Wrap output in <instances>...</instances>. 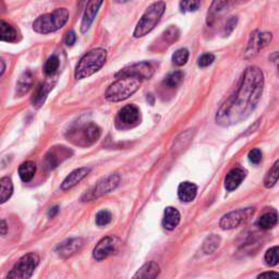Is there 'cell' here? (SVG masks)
<instances>
[{"mask_svg": "<svg viewBox=\"0 0 279 279\" xmlns=\"http://www.w3.org/2000/svg\"><path fill=\"white\" fill-rule=\"evenodd\" d=\"M263 90V71L255 66L247 68L238 88L217 111L216 122L223 126H229L246 120L255 111Z\"/></svg>", "mask_w": 279, "mask_h": 279, "instance_id": "cell-1", "label": "cell"}, {"mask_svg": "<svg viewBox=\"0 0 279 279\" xmlns=\"http://www.w3.org/2000/svg\"><path fill=\"white\" fill-rule=\"evenodd\" d=\"M107 52L104 48L92 49L84 55L75 67V79L82 80L99 71L106 62Z\"/></svg>", "mask_w": 279, "mask_h": 279, "instance_id": "cell-2", "label": "cell"}, {"mask_svg": "<svg viewBox=\"0 0 279 279\" xmlns=\"http://www.w3.org/2000/svg\"><path fill=\"white\" fill-rule=\"evenodd\" d=\"M101 130L96 123L87 122L74 125L67 132V139L73 144L87 147L93 145L100 138Z\"/></svg>", "mask_w": 279, "mask_h": 279, "instance_id": "cell-3", "label": "cell"}, {"mask_svg": "<svg viewBox=\"0 0 279 279\" xmlns=\"http://www.w3.org/2000/svg\"><path fill=\"white\" fill-rule=\"evenodd\" d=\"M69 20V11L60 8L52 13L38 16L33 23V30L39 34H48L60 30Z\"/></svg>", "mask_w": 279, "mask_h": 279, "instance_id": "cell-4", "label": "cell"}, {"mask_svg": "<svg viewBox=\"0 0 279 279\" xmlns=\"http://www.w3.org/2000/svg\"><path fill=\"white\" fill-rule=\"evenodd\" d=\"M166 10V4L164 2H157L152 4L144 14L142 15V18L137 24V28L134 30L133 35L134 37H142L145 36L152 30H153L156 24L159 22L160 18H162L164 12Z\"/></svg>", "mask_w": 279, "mask_h": 279, "instance_id": "cell-5", "label": "cell"}, {"mask_svg": "<svg viewBox=\"0 0 279 279\" xmlns=\"http://www.w3.org/2000/svg\"><path fill=\"white\" fill-rule=\"evenodd\" d=\"M141 80L137 78H122L114 82L106 91L105 97L108 101L118 103L133 95L140 89Z\"/></svg>", "mask_w": 279, "mask_h": 279, "instance_id": "cell-6", "label": "cell"}, {"mask_svg": "<svg viewBox=\"0 0 279 279\" xmlns=\"http://www.w3.org/2000/svg\"><path fill=\"white\" fill-rule=\"evenodd\" d=\"M38 264L39 256L36 253H27L16 262L10 272L8 273L6 279H30L35 272Z\"/></svg>", "mask_w": 279, "mask_h": 279, "instance_id": "cell-7", "label": "cell"}, {"mask_svg": "<svg viewBox=\"0 0 279 279\" xmlns=\"http://www.w3.org/2000/svg\"><path fill=\"white\" fill-rule=\"evenodd\" d=\"M119 183H120L119 175L118 174L109 175L108 177H106V178L98 181L94 187L91 188L88 192L84 193L81 200L82 202H91L96 199H99L103 196H105V194H108L112 191H114L118 185H119Z\"/></svg>", "mask_w": 279, "mask_h": 279, "instance_id": "cell-8", "label": "cell"}, {"mask_svg": "<svg viewBox=\"0 0 279 279\" xmlns=\"http://www.w3.org/2000/svg\"><path fill=\"white\" fill-rule=\"evenodd\" d=\"M121 240L116 235H107L101 239L93 250V257L96 261H103L119 251Z\"/></svg>", "mask_w": 279, "mask_h": 279, "instance_id": "cell-9", "label": "cell"}, {"mask_svg": "<svg viewBox=\"0 0 279 279\" xmlns=\"http://www.w3.org/2000/svg\"><path fill=\"white\" fill-rule=\"evenodd\" d=\"M154 74V67L151 62L142 61L123 68L116 74L117 79L122 78H137L139 80H146Z\"/></svg>", "mask_w": 279, "mask_h": 279, "instance_id": "cell-10", "label": "cell"}, {"mask_svg": "<svg viewBox=\"0 0 279 279\" xmlns=\"http://www.w3.org/2000/svg\"><path fill=\"white\" fill-rule=\"evenodd\" d=\"M253 214H254V208L252 207L233 210V212H230L223 216L219 225H221V227L225 230L234 229V228L239 227L240 225L249 221Z\"/></svg>", "mask_w": 279, "mask_h": 279, "instance_id": "cell-11", "label": "cell"}, {"mask_svg": "<svg viewBox=\"0 0 279 279\" xmlns=\"http://www.w3.org/2000/svg\"><path fill=\"white\" fill-rule=\"evenodd\" d=\"M140 109L135 105H125L117 116V124L121 128H131L140 122Z\"/></svg>", "mask_w": 279, "mask_h": 279, "instance_id": "cell-12", "label": "cell"}, {"mask_svg": "<svg viewBox=\"0 0 279 279\" xmlns=\"http://www.w3.org/2000/svg\"><path fill=\"white\" fill-rule=\"evenodd\" d=\"M72 152L66 146H54L50 148L44 158V167L47 170H53L57 168L59 164L62 163L65 159L69 158Z\"/></svg>", "mask_w": 279, "mask_h": 279, "instance_id": "cell-13", "label": "cell"}, {"mask_svg": "<svg viewBox=\"0 0 279 279\" xmlns=\"http://www.w3.org/2000/svg\"><path fill=\"white\" fill-rule=\"evenodd\" d=\"M273 35L272 33H261L259 31H254L251 33L250 40H249V45L247 48V57H252L255 56L261 49H263L266 47L270 40H272Z\"/></svg>", "mask_w": 279, "mask_h": 279, "instance_id": "cell-14", "label": "cell"}, {"mask_svg": "<svg viewBox=\"0 0 279 279\" xmlns=\"http://www.w3.org/2000/svg\"><path fill=\"white\" fill-rule=\"evenodd\" d=\"M84 246V241L82 238H71L67 239L63 242L59 243L55 251L57 255L61 259H69L74 254L79 253Z\"/></svg>", "mask_w": 279, "mask_h": 279, "instance_id": "cell-15", "label": "cell"}, {"mask_svg": "<svg viewBox=\"0 0 279 279\" xmlns=\"http://www.w3.org/2000/svg\"><path fill=\"white\" fill-rule=\"evenodd\" d=\"M90 173H91V169L88 167H81V168L75 169V170H73L69 176H68L63 180V182L61 183V187H60L61 190L68 191L72 189L78 183H80L84 178H85V177H88Z\"/></svg>", "mask_w": 279, "mask_h": 279, "instance_id": "cell-16", "label": "cell"}, {"mask_svg": "<svg viewBox=\"0 0 279 279\" xmlns=\"http://www.w3.org/2000/svg\"><path fill=\"white\" fill-rule=\"evenodd\" d=\"M103 5V2H90L88 4V7L85 9V12L83 14V19H82V23H81V32L82 33H87L91 25L94 21L95 16L99 10L100 6Z\"/></svg>", "mask_w": 279, "mask_h": 279, "instance_id": "cell-17", "label": "cell"}, {"mask_svg": "<svg viewBox=\"0 0 279 279\" xmlns=\"http://www.w3.org/2000/svg\"><path fill=\"white\" fill-rule=\"evenodd\" d=\"M246 178V171L241 168H233L227 174L225 178V188L227 191H233L242 183Z\"/></svg>", "mask_w": 279, "mask_h": 279, "instance_id": "cell-18", "label": "cell"}, {"mask_svg": "<svg viewBox=\"0 0 279 279\" xmlns=\"http://www.w3.org/2000/svg\"><path fill=\"white\" fill-rule=\"evenodd\" d=\"M160 273V267L156 262L152 261L143 265L132 279H156Z\"/></svg>", "mask_w": 279, "mask_h": 279, "instance_id": "cell-19", "label": "cell"}, {"mask_svg": "<svg viewBox=\"0 0 279 279\" xmlns=\"http://www.w3.org/2000/svg\"><path fill=\"white\" fill-rule=\"evenodd\" d=\"M53 89L52 84H49L47 82L45 83H39L38 85L36 87L35 91L33 93L32 96V104L34 107L39 108L44 105L45 100L47 98V95L49 94L50 90Z\"/></svg>", "mask_w": 279, "mask_h": 279, "instance_id": "cell-20", "label": "cell"}, {"mask_svg": "<svg viewBox=\"0 0 279 279\" xmlns=\"http://www.w3.org/2000/svg\"><path fill=\"white\" fill-rule=\"evenodd\" d=\"M180 213L175 207H167L164 213L163 226L167 230H174L180 223Z\"/></svg>", "mask_w": 279, "mask_h": 279, "instance_id": "cell-21", "label": "cell"}, {"mask_svg": "<svg viewBox=\"0 0 279 279\" xmlns=\"http://www.w3.org/2000/svg\"><path fill=\"white\" fill-rule=\"evenodd\" d=\"M198 187L192 182H182L178 188V197L182 202H192L197 197Z\"/></svg>", "mask_w": 279, "mask_h": 279, "instance_id": "cell-22", "label": "cell"}, {"mask_svg": "<svg viewBox=\"0 0 279 279\" xmlns=\"http://www.w3.org/2000/svg\"><path fill=\"white\" fill-rule=\"evenodd\" d=\"M34 83V77L31 71H25L21 74L20 79L16 82V93L22 96L25 93H28Z\"/></svg>", "mask_w": 279, "mask_h": 279, "instance_id": "cell-23", "label": "cell"}, {"mask_svg": "<svg viewBox=\"0 0 279 279\" xmlns=\"http://www.w3.org/2000/svg\"><path fill=\"white\" fill-rule=\"evenodd\" d=\"M0 40L10 41V43L18 40V32L12 25L5 21H0Z\"/></svg>", "mask_w": 279, "mask_h": 279, "instance_id": "cell-24", "label": "cell"}, {"mask_svg": "<svg viewBox=\"0 0 279 279\" xmlns=\"http://www.w3.org/2000/svg\"><path fill=\"white\" fill-rule=\"evenodd\" d=\"M36 173V165L32 160L24 162L19 167V176L23 182H30Z\"/></svg>", "mask_w": 279, "mask_h": 279, "instance_id": "cell-25", "label": "cell"}, {"mask_svg": "<svg viewBox=\"0 0 279 279\" xmlns=\"http://www.w3.org/2000/svg\"><path fill=\"white\" fill-rule=\"evenodd\" d=\"M13 193V183L9 177L0 179V204H4L9 200Z\"/></svg>", "mask_w": 279, "mask_h": 279, "instance_id": "cell-26", "label": "cell"}, {"mask_svg": "<svg viewBox=\"0 0 279 279\" xmlns=\"http://www.w3.org/2000/svg\"><path fill=\"white\" fill-rule=\"evenodd\" d=\"M278 222V216L276 212H268L265 213L264 215H262L259 219V226L262 228V229H272L273 227L277 225Z\"/></svg>", "mask_w": 279, "mask_h": 279, "instance_id": "cell-27", "label": "cell"}, {"mask_svg": "<svg viewBox=\"0 0 279 279\" xmlns=\"http://www.w3.org/2000/svg\"><path fill=\"white\" fill-rule=\"evenodd\" d=\"M183 77H184V74L180 70L170 72L165 78L163 84L168 89H175V88L180 85L181 82L183 81Z\"/></svg>", "mask_w": 279, "mask_h": 279, "instance_id": "cell-28", "label": "cell"}, {"mask_svg": "<svg viewBox=\"0 0 279 279\" xmlns=\"http://www.w3.org/2000/svg\"><path fill=\"white\" fill-rule=\"evenodd\" d=\"M219 243H221V238L216 234H210L207 237L204 243H203V251L206 254H210V253H213L219 247Z\"/></svg>", "mask_w": 279, "mask_h": 279, "instance_id": "cell-29", "label": "cell"}, {"mask_svg": "<svg viewBox=\"0 0 279 279\" xmlns=\"http://www.w3.org/2000/svg\"><path fill=\"white\" fill-rule=\"evenodd\" d=\"M278 175H279V162H277L274 164V166L272 167V169L268 171V174L265 177L264 180V184L266 188H273L274 185L277 183L278 180Z\"/></svg>", "mask_w": 279, "mask_h": 279, "instance_id": "cell-30", "label": "cell"}, {"mask_svg": "<svg viewBox=\"0 0 279 279\" xmlns=\"http://www.w3.org/2000/svg\"><path fill=\"white\" fill-rule=\"evenodd\" d=\"M189 55H190L189 50L185 48H180L178 50H176L175 54L173 55V62L178 67L184 66L189 60Z\"/></svg>", "mask_w": 279, "mask_h": 279, "instance_id": "cell-31", "label": "cell"}, {"mask_svg": "<svg viewBox=\"0 0 279 279\" xmlns=\"http://www.w3.org/2000/svg\"><path fill=\"white\" fill-rule=\"evenodd\" d=\"M59 65H60V62H59V58L56 55L50 56L44 65V73L46 75L55 74L58 70Z\"/></svg>", "mask_w": 279, "mask_h": 279, "instance_id": "cell-32", "label": "cell"}, {"mask_svg": "<svg viewBox=\"0 0 279 279\" xmlns=\"http://www.w3.org/2000/svg\"><path fill=\"white\" fill-rule=\"evenodd\" d=\"M112 219H113L112 213L107 209H103V210H99V212L97 213L96 218H95V223L99 227H104L111 223Z\"/></svg>", "mask_w": 279, "mask_h": 279, "instance_id": "cell-33", "label": "cell"}, {"mask_svg": "<svg viewBox=\"0 0 279 279\" xmlns=\"http://www.w3.org/2000/svg\"><path fill=\"white\" fill-rule=\"evenodd\" d=\"M179 35H180V32L178 30V28H176V27H170V28H168L164 34H163V37H164V40L167 41V43L169 44H171L174 43V41H176L177 39L179 38Z\"/></svg>", "mask_w": 279, "mask_h": 279, "instance_id": "cell-34", "label": "cell"}, {"mask_svg": "<svg viewBox=\"0 0 279 279\" xmlns=\"http://www.w3.org/2000/svg\"><path fill=\"white\" fill-rule=\"evenodd\" d=\"M278 247L270 248L265 254L266 264L269 266H276L278 264Z\"/></svg>", "mask_w": 279, "mask_h": 279, "instance_id": "cell-35", "label": "cell"}, {"mask_svg": "<svg viewBox=\"0 0 279 279\" xmlns=\"http://www.w3.org/2000/svg\"><path fill=\"white\" fill-rule=\"evenodd\" d=\"M179 6L182 12H192V11H197L199 9L201 3L200 2H181Z\"/></svg>", "mask_w": 279, "mask_h": 279, "instance_id": "cell-36", "label": "cell"}, {"mask_svg": "<svg viewBox=\"0 0 279 279\" xmlns=\"http://www.w3.org/2000/svg\"><path fill=\"white\" fill-rule=\"evenodd\" d=\"M215 61V56L213 54H203L200 58H199V61H198V65L199 67L201 68H206L208 66L212 65L213 62Z\"/></svg>", "mask_w": 279, "mask_h": 279, "instance_id": "cell-37", "label": "cell"}, {"mask_svg": "<svg viewBox=\"0 0 279 279\" xmlns=\"http://www.w3.org/2000/svg\"><path fill=\"white\" fill-rule=\"evenodd\" d=\"M248 157L253 165H259L262 162L263 154H262V151L260 148H253L250 151Z\"/></svg>", "mask_w": 279, "mask_h": 279, "instance_id": "cell-38", "label": "cell"}, {"mask_svg": "<svg viewBox=\"0 0 279 279\" xmlns=\"http://www.w3.org/2000/svg\"><path fill=\"white\" fill-rule=\"evenodd\" d=\"M237 21H238V20H237L235 16H232L231 19H229V20L227 21L226 28H225V33H226V35H227V36L229 35V34H231L232 31L234 30L235 25H237Z\"/></svg>", "mask_w": 279, "mask_h": 279, "instance_id": "cell-39", "label": "cell"}, {"mask_svg": "<svg viewBox=\"0 0 279 279\" xmlns=\"http://www.w3.org/2000/svg\"><path fill=\"white\" fill-rule=\"evenodd\" d=\"M75 40H77V35H75V33L73 31H69L65 36V43L67 46H73Z\"/></svg>", "mask_w": 279, "mask_h": 279, "instance_id": "cell-40", "label": "cell"}, {"mask_svg": "<svg viewBox=\"0 0 279 279\" xmlns=\"http://www.w3.org/2000/svg\"><path fill=\"white\" fill-rule=\"evenodd\" d=\"M257 279H279V275L276 272H266L261 274Z\"/></svg>", "mask_w": 279, "mask_h": 279, "instance_id": "cell-41", "label": "cell"}, {"mask_svg": "<svg viewBox=\"0 0 279 279\" xmlns=\"http://www.w3.org/2000/svg\"><path fill=\"white\" fill-rule=\"evenodd\" d=\"M8 233V225L4 219H0V235H6Z\"/></svg>", "mask_w": 279, "mask_h": 279, "instance_id": "cell-42", "label": "cell"}, {"mask_svg": "<svg viewBox=\"0 0 279 279\" xmlns=\"http://www.w3.org/2000/svg\"><path fill=\"white\" fill-rule=\"evenodd\" d=\"M58 212H59V206L52 207L48 210V217L49 218H54L58 214Z\"/></svg>", "mask_w": 279, "mask_h": 279, "instance_id": "cell-43", "label": "cell"}, {"mask_svg": "<svg viewBox=\"0 0 279 279\" xmlns=\"http://www.w3.org/2000/svg\"><path fill=\"white\" fill-rule=\"evenodd\" d=\"M5 70H6V63L2 60V59H0V77H2Z\"/></svg>", "mask_w": 279, "mask_h": 279, "instance_id": "cell-44", "label": "cell"}]
</instances>
